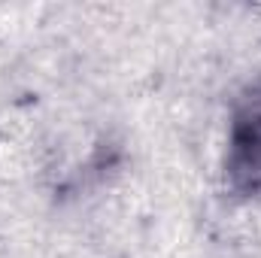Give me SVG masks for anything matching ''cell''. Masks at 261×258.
I'll return each mask as SVG.
<instances>
[{"mask_svg":"<svg viewBox=\"0 0 261 258\" xmlns=\"http://www.w3.org/2000/svg\"><path fill=\"white\" fill-rule=\"evenodd\" d=\"M231 176L243 189H261V97H252L234 125Z\"/></svg>","mask_w":261,"mask_h":258,"instance_id":"cell-1","label":"cell"}]
</instances>
